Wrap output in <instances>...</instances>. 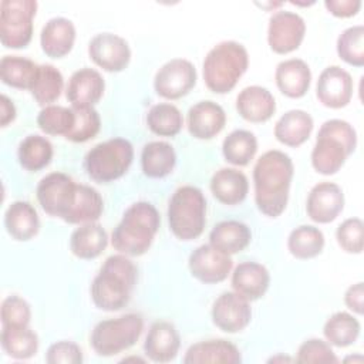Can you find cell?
I'll use <instances>...</instances> for the list:
<instances>
[{"instance_id": "6da1fadb", "label": "cell", "mask_w": 364, "mask_h": 364, "mask_svg": "<svg viewBox=\"0 0 364 364\" xmlns=\"http://www.w3.org/2000/svg\"><path fill=\"white\" fill-rule=\"evenodd\" d=\"M293 173V161L283 151H266L256 161L253 168L255 202L263 215L277 218L284 212Z\"/></svg>"}, {"instance_id": "7a4b0ae2", "label": "cell", "mask_w": 364, "mask_h": 364, "mask_svg": "<svg viewBox=\"0 0 364 364\" xmlns=\"http://www.w3.org/2000/svg\"><path fill=\"white\" fill-rule=\"evenodd\" d=\"M136 279L138 269L127 255L108 256L91 283L94 304L105 311L121 310L129 303Z\"/></svg>"}, {"instance_id": "3957f363", "label": "cell", "mask_w": 364, "mask_h": 364, "mask_svg": "<svg viewBox=\"0 0 364 364\" xmlns=\"http://www.w3.org/2000/svg\"><path fill=\"white\" fill-rule=\"evenodd\" d=\"M161 216L149 202H135L114 228L111 243L115 250L127 256H141L148 252L159 229Z\"/></svg>"}, {"instance_id": "277c9868", "label": "cell", "mask_w": 364, "mask_h": 364, "mask_svg": "<svg viewBox=\"0 0 364 364\" xmlns=\"http://www.w3.org/2000/svg\"><path fill=\"white\" fill-rule=\"evenodd\" d=\"M357 146V132L344 119L333 118L321 124L311 151V165L321 175H334Z\"/></svg>"}, {"instance_id": "5b68a950", "label": "cell", "mask_w": 364, "mask_h": 364, "mask_svg": "<svg viewBox=\"0 0 364 364\" xmlns=\"http://www.w3.org/2000/svg\"><path fill=\"white\" fill-rule=\"evenodd\" d=\"M249 67V54L243 44L228 40L213 46L203 60V81L215 94H226L235 88Z\"/></svg>"}, {"instance_id": "8992f818", "label": "cell", "mask_w": 364, "mask_h": 364, "mask_svg": "<svg viewBox=\"0 0 364 364\" xmlns=\"http://www.w3.org/2000/svg\"><path fill=\"white\" fill-rule=\"evenodd\" d=\"M171 232L181 240L199 237L206 225V198L193 185L179 186L168 203Z\"/></svg>"}, {"instance_id": "52a82bcc", "label": "cell", "mask_w": 364, "mask_h": 364, "mask_svg": "<svg viewBox=\"0 0 364 364\" xmlns=\"http://www.w3.org/2000/svg\"><path fill=\"white\" fill-rule=\"evenodd\" d=\"M132 159V144L117 136L92 146L84 158V168L92 181L108 183L119 179L129 169Z\"/></svg>"}, {"instance_id": "ba28073f", "label": "cell", "mask_w": 364, "mask_h": 364, "mask_svg": "<svg viewBox=\"0 0 364 364\" xmlns=\"http://www.w3.org/2000/svg\"><path fill=\"white\" fill-rule=\"evenodd\" d=\"M144 318L138 313H127L97 323L90 336L92 350L101 357H112L131 348L141 337Z\"/></svg>"}, {"instance_id": "9c48e42d", "label": "cell", "mask_w": 364, "mask_h": 364, "mask_svg": "<svg viewBox=\"0 0 364 364\" xmlns=\"http://www.w3.org/2000/svg\"><path fill=\"white\" fill-rule=\"evenodd\" d=\"M34 0H3L0 3V41L6 48H24L33 37Z\"/></svg>"}, {"instance_id": "30bf717a", "label": "cell", "mask_w": 364, "mask_h": 364, "mask_svg": "<svg viewBox=\"0 0 364 364\" xmlns=\"http://www.w3.org/2000/svg\"><path fill=\"white\" fill-rule=\"evenodd\" d=\"M77 185L67 173L51 172L40 179L37 200L46 213L64 220L75 202Z\"/></svg>"}, {"instance_id": "8fae6325", "label": "cell", "mask_w": 364, "mask_h": 364, "mask_svg": "<svg viewBox=\"0 0 364 364\" xmlns=\"http://www.w3.org/2000/svg\"><path fill=\"white\" fill-rule=\"evenodd\" d=\"M196 68L185 58H172L166 61L155 74V92L166 100L185 97L196 84Z\"/></svg>"}, {"instance_id": "7c38bea8", "label": "cell", "mask_w": 364, "mask_h": 364, "mask_svg": "<svg viewBox=\"0 0 364 364\" xmlns=\"http://www.w3.org/2000/svg\"><path fill=\"white\" fill-rule=\"evenodd\" d=\"M306 34L304 18L293 11L279 10L269 18L267 43L276 54L297 50Z\"/></svg>"}, {"instance_id": "4fadbf2b", "label": "cell", "mask_w": 364, "mask_h": 364, "mask_svg": "<svg viewBox=\"0 0 364 364\" xmlns=\"http://www.w3.org/2000/svg\"><path fill=\"white\" fill-rule=\"evenodd\" d=\"M90 58L108 73H119L131 60V48L125 38L114 33L95 34L88 44Z\"/></svg>"}, {"instance_id": "5bb4252c", "label": "cell", "mask_w": 364, "mask_h": 364, "mask_svg": "<svg viewBox=\"0 0 364 364\" xmlns=\"http://www.w3.org/2000/svg\"><path fill=\"white\" fill-rule=\"evenodd\" d=\"M188 266L195 279L206 284H213L223 282L229 276L233 267V260L229 255L208 243L198 246L189 255Z\"/></svg>"}, {"instance_id": "9a60e30c", "label": "cell", "mask_w": 364, "mask_h": 364, "mask_svg": "<svg viewBox=\"0 0 364 364\" xmlns=\"http://www.w3.org/2000/svg\"><path fill=\"white\" fill-rule=\"evenodd\" d=\"M252 318V307L247 299L236 291L222 293L212 304V321L225 333H239Z\"/></svg>"}, {"instance_id": "2e32d148", "label": "cell", "mask_w": 364, "mask_h": 364, "mask_svg": "<svg viewBox=\"0 0 364 364\" xmlns=\"http://www.w3.org/2000/svg\"><path fill=\"white\" fill-rule=\"evenodd\" d=\"M354 82L348 71L338 65L324 68L317 80L316 95L327 108H343L353 97Z\"/></svg>"}, {"instance_id": "e0dca14e", "label": "cell", "mask_w": 364, "mask_h": 364, "mask_svg": "<svg viewBox=\"0 0 364 364\" xmlns=\"http://www.w3.org/2000/svg\"><path fill=\"white\" fill-rule=\"evenodd\" d=\"M344 208L343 189L334 182L316 183L307 196V216L317 223L333 222Z\"/></svg>"}, {"instance_id": "ac0fdd59", "label": "cell", "mask_w": 364, "mask_h": 364, "mask_svg": "<svg viewBox=\"0 0 364 364\" xmlns=\"http://www.w3.org/2000/svg\"><path fill=\"white\" fill-rule=\"evenodd\" d=\"M105 81L102 75L90 67L74 71L68 80L65 97L71 107H94L104 94Z\"/></svg>"}, {"instance_id": "d6986e66", "label": "cell", "mask_w": 364, "mask_h": 364, "mask_svg": "<svg viewBox=\"0 0 364 364\" xmlns=\"http://www.w3.org/2000/svg\"><path fill=\"white\" fill-rule=\"evenodd\" d=\"M179 347L181 337L172 323L159 320L149 327L144 343V351L151 361L169 363L178 355Z\"/></svg>"}, {"instance_id": "ffe728a7", "label": "cell", "mask_w": 364, "mask_h": 364, "mask_svg": "<svg viewBox=\"0 0 364 364\" xmlns=\"http://www.w3.org/2000/svg\"><path fill=\"white\" fill-rule=\"evenodd\" d=\"M225 109L215 101H199L188 111V131L196 139H212L225 128Z\"/></svg>"}, {"instance_id": "44dd1931", "label": "cell", "mask_w": 364, "mask_h": 364, "mask_svg": "<svg viewBox=\"0 0 364 364\" xmlns=\"http://www.w3.org/2000/svg\"><path fill=\"white\" fill-rule=\"evenodd\" d=\"M239 115L249 122H266L276 111L273 94L260 85L245 87L236 97Z\"/></svg>"}, {"instance_id": "7402d4cb", "label": "cell", "mask_w": 364, "mask_h": 364, "mask_svg": "<svg viewBox=\"0 0 364 364\" xmlns=\"http://www.w3.org/2000/svg\"><path fill=\"white\" fill-rule=\"evenodd\" d=\"M185 364H206V363H222V364H239L242 363V354L239 348L225 340L212 338L192 344L183 357Z\"/></svg>"}, {"instance_id": "603a6c76", "label": "cell", "mask_w": 364, "mask_h": 364, "mask_svg": "<svg viewBox=\"0 0 364 364\" xmlns=\"http://www.w3.org/2000/svg\"><path fill=\"white\" fill-rule=\"evenodd\" d=\"M75 41V26L65 17H53L41 28L40 46L47 57L67 55Z\"/></svg>"}, {"instance_id": "cb8c5ba5", "label": "cell", "mask_w": 364, "mask_h": 364, "mask_svg": "<svg viewBox=\"0 0 364 364\" xmlns=\"http://www.w3.org/2000/svg\"><path fill=\"white\" fill-rule=\"evenodd\" d=\"M276 85L289 98H301L310 88L311 71L301 58H289L277 64L274 71Z\"/></svg>"}, {"instance_id": "d4e9b609", "label": "cell", "mask_w": 364, "mask_h": 364, "mask_svg": "<svg viewBox=\"0 0 364 364\" xmlns=\"http://www.w3.org/2000/svg\"><path fill=\"white\" fill-rule=\"evenodd\" d=\"M270 284L269 270L257 262H242L232 273V287L249 301L264 296Z\"/></svg>"}, {"instance_id": "484cf974", "label": "cell", "mask_w": 364, "mask_h": 364, "mask_svg": "<svg viewBox=\"0 0 364 364\" xmlns=\"http://www.w3.org/2000/svg\"><path fill=\"white\" fill-rule=\"evenodd\" d=\"M212 195L223 205H237L245 200L249 192L246 175L236 168H220L210 179Z\"/></svg>"}, {"instance_id": "4316f807", "label": "cell", "mask_w": 364, "mask_h": 364, "mask_svg": "<svg viewBox=\"0 0 364 364\" xmlns=\"http://www.w3.org/2000/svg\"><path fill=\"white\" fill-rule=\"evenodd\" d=\"M4 226L13 239L26 242L38 233L40 218L30 202L16 200L4 212Z\"/></svg>"}, {"instance_id": "83f0119b", "label": "cell", "mask_w": 364, "mask_h": 364, "mask_svg": "<svg viewBox=\"0 0 364 364\" xmlns=\"http://www.w3.org/2000/svg\"><path fill=\"white\" fill-rule=\"evenodd\" d=\"M313 127L314 122L309 112L303 109H290L274 124V136L283 145L300 146L309 139Z\"/></svg>"}, {"instance_id": "f1b7e54d", "label": "cell", "mask_w": 364, "mask_h": 364, "mask_svg": "<svg viewBox=\"0 0 364 364\" xmlns=\"http://www.w3.org/2000/svg\"><path fill=\"white\" fill-rule=\"evenodd\" d=\"M250 239V228L239 220H222L209 233V243L229 256L245 250Z\"/></svg>"}, {"instance_id": "f546056e", "label": "cell", "mask_w": 364, "mask_h": 364, "mask_svg": "<svg viewBox=\"0 0 364 364\" xmlns=\"http://www.w3.org/2000/svg\"><path fill=\"white\" fill-rule=\"evenodd\" d=\"M108 245V235L100 223H84L70 236V250L74 256L90 260L98 257Z\"/></svg>"}, {"instance_id": "4dcf8cb0", "label": "cell", "mask_w": 364, "mask_h": 364, "mask_svg": "<svg viewBox=\"0 0 364 364\" xmlns=\"http://www.w3.org/2000/svg\"><path fill=\"white\" fill-rule=\"evenodd\" d=\"M176 165V154L171 144L152 141L144 145L141 152V168L148 178H165Z\"/></svg>"}, {"instance_id": "1f68e13d", "label": "cell", "mask_w": 364, "mask_h": 364, "mask_svg": "<svg viewBox=\"0 0 364 364\" xmlns=\"http://www.w3.org/2000/svg\"><path fill=\"white\" fill-rule=\"evenodd\" d=\"M1 347L14 360H28L38 350V337L28 326H3Z\"/></svg>"}, {"instance_id": "d6a6232c", "label": "cell", "mask_w": 364, "mask_h": 364, "mask_svg": "<svg viewBox=\"0 0 364 364\" xmlns=\"http://www.w3.org/2000/svg\"><path fill=\"white\" fill-rule=\"evenodd\" d=\"M104 210V202L97 189L90 185H77L75 202L65 216L64 222L71 225H84L98 220Z\"/></svg>"}, {"instance_id": "836d02e7", "label": "cell", "mask_w": 364, "mask_h": 364, "mask_svg": "<svg viewBox=\"0 0 364 364\" xmlns=\"http://www.w3.org/2000/svg\"><path fill=\"white\" fill-rule=\"evenodd\" d=\"M53 144L41 135H27L17 149V158L20 165L30 172H37L46 168L53 159Z\"/></svg>"}, {"instance_id": "e575fe53", "label": "cell", "mask_w": 364, "mask_h": 364, "mask_svg": "<svg viewBox=\"0 0 364 364\" xmlns=\"http://www.w3.org/2000/svg\"><path fill=\"white\" fill-rule=\"evenodd\" d=\"M64 78L58 68L51 64H38L30 92L38 105L47 107L54 102L63 91Z\"/></svg>"}, {"instance_id": "d590c367", "label": "cell", "mask_w": 364, "mask_h": 364, "mask_svg": "<svg viewBox=\"0 0 364 364\" xmlns=\"http://www.w3.org/2000/svg\"><path fill=\"white\" fill-rule=\"evenodd\" d=\"M323 232L311 225H300L294 228L287 237V249L296 259H313L323 252L324 247Z\"/></svg>"}, {"instance_id": "8d00e7d4", "label": "cell", "mask_w": 364, "mask_h": 364, "mask_svg": "<svg viewBox=\"0 0 364 364\" xmlns=\"http://www.w3.org/2000/svg\"><path fill=\"white\" fill-rule=\"evenodd\" d=\"M360 321L347 311L331 314L323 327V334L328 344L336 347H348L357 341L360 336Z\"/></svg>"}, {"instance_id": "74e56055", "label": "cell", "mask_w": 364, "mask_h": 364, "mask_svg": "<svg viewBox=\"0 0 364 364\" xmlns=\"http://www.w3.org/2000/svg\"><path fill=\"white\" fill-rule=\"evenodd\" d=\"M38 64L20 55H4L0 61V78L6 85L18 90H30Z\"/></svg>"}, {"instance_id": "f35d334b", "label": "cell", "mask_w": 364, "mask_h": 364, "mask_svg": "<svg viewBox=\"0 0 364 364\" xmlns=\"http://www.w3.org/2000/svg\"><path fill=\"white\" fill-rule=\"evenodd\" d=\"M222 152L229 164L246 166L257 152V138L247 129H235L223 139Z\"/></svg>"}, {"instance_id": "ab89813d", "label": "cell", "mask_w": 364, "mask_h": 364, "mask_svg": "<svg viewBox=\"0 0 364 364\" xmlns=\"http://www.w3.org/2000/svg\"><path fill=\"white\" fill-rule=\"evenodd\" d=\"M146 125L155 135L175 136L182 129L183 117L173 104L159 102L149 108L146 114Z\"/></svg>"}, {"instance_id": "60d3db41", "label": "cell", "mask_w": 364, "mask_h": 364, "mask_svg": "<svg viewBox=\"0 0 364 364\" xmlns=\"http://www.w3.org/2000/svg\"><path fill=\"white\" fill-rule=\"evenodd\" d=\"M337 54L350 65H364V27L361 24L351 26L341 31L337 38Z\"/></svg>"}, {"instance_id": "b9f144b4", "label": "cell", "mask_w": 364, "mask_h": 364, "mask_svg": "<svg viewBox=\"0 0 364 364\" xmlns=\"http://www.w3.org/2000/svg\"><path fill=\"white\" fill-rule=\"evenodd\" d=\"M38 128L48 135L65 136L74 125V111L63 105H47L37 115Z\"/></svg>"}, {"instance_id": "7bdbcfd3", "label": "cell", "mask_w": 364, "mask_h": 364, "mask_svg": "<svg viewBox=\"0 0 364 364\" xmlns=\"http://www.w3.org/2000/svg\"><path fill=\"white\" fill-rule=\"evenodd\" d=\"M74 111V125L64 136L71 142H87L94 138L101 128V118L94 107H71Z\"/></svg>"}, {"instance_id": "ee69618b", "label": "cell", "mask_w": 364, "mask_h": 364, "mask_svg": "<svg viewBox=\"0 0 364 364\" xmlns=\"http://www.w3.org/2000/svg\"><path fill=\"white\" fill-rule=\"evenodd\" d=\"M296 361L303 364H317V363L331 364V363H338V358L334 354L331 344H328L321 338H309L300 344L297 350Z\"/></svg>"}, {"instance_id": "f6af8a7d", "label": "cell", "mask_w": 364, "mask_h": 364, "mask_svg": "<svg viewBox=\"0 0 364 364\" xmlns=\"http://www.w3.org/2000/svg\"><path fill=\"white\" fill-rule=\"evenodd\" d=\"M363 220L360 218H348L341 222L336 230L338 246L347 253L363 252Z\"/></svg>"}, {"instance_id": "bcb514c9", "label": "cell", "mask_w": 364, "mask_h": 364, "mask_svg": "<svg viewBox=\"0 0 364 364\" xmlns=\"http://www.w3.org/2000/svg\"><path fill=\"white\" fill-rule=\"evenodd\" d=\"M1 326H28L31 320L30 304L20 296H7L1 303Z\"/></svg>"}, {"instance_id": "7dc6e473", "label": "cell", "mask_w": 364, "mask_h": 364, "mask_svg": "<svg viewBox=\"0 0 364 364\" xmlns=\"http://www.w3.org/2000/svg\"><path fill=\"white\" fill-rule=\"evenodd\" d=\"M82 360L84 357L80 346L65 340L53 343L46 353V361L48 364H80Z\"/></svg>"}, {"instance_id": "c3c4849f", "label": "cell", "mask_w": 364, "mask_h": 364, "mask_svg": "<svg viewBox=\"0 0 364 364\" xmlns=\"http://www.w3.org/2000/svg\"><path fill=\"white\" fill-rule=\"evenodd\" d=\"M326 9L336 17H353L361 7L360 0H326Z\"/></svg>"}, {"instance_id": "681fc988", "label": "cell", "mask_w": 364, "mask_h": 364, "mask_svg": "<svg viewBox=\"0 0 364 364\" xmlns=\"http://www.w3.org/2000/svg\"><path fill=\"white\" fill-rule=\"evenodd\" d=\"M344 303H346V306L351 311H354L357 314H363V311H364V287H363V282L351 284L346 290Z\"/></svg>"}, {"instance_id": "f907efd6", "label": "cell", "mask_w": 364, "mask_h": 364, "mask_svg": "<svg viewBox=\"0 0 364 364\" xmlns=\"http://www.w3.org/2000/svg\"><path fill=\"white\" fill-rule=\"evenodd\" d=\"M0 112H1V119H0L1 127H7L10 122L16 119V114H17L16 107L6 94H1L0 97Z\"/></svg>"}, {"instance_id": "816d5d0a", "label": "cell", "mask_w": 364, "mask_h": 364, "mask_svg": "<svg viewBox=\"0 0 364 364\" xmlns=\"http://www.w3.org/2000/svg\"><path fill=\"white\" fill-rule=\"evenodd\" d=\"M355 360H357L358 363H361V361H363V357H361V355H357L355 358H353V357H347V358H344V361H346V363H348V361H355Z\"/></svg>"}, {"instance_id": "f5cc1de1", "label": "cell", "mask_w": 364, "mask_h": 364, "mask_svg": "<svg viewBox=\"0 0 364 364\" xmlns=\"http://www.w3.org/2000/svg\"><path fill=\"white\" fill-rule=\"evenodd\" d=\"M276 360H279V361H283V360H284V361H291L289 357H282V355H280V357H272L269 361H273V363H274Z\"/></svg>"}]
</instances>
